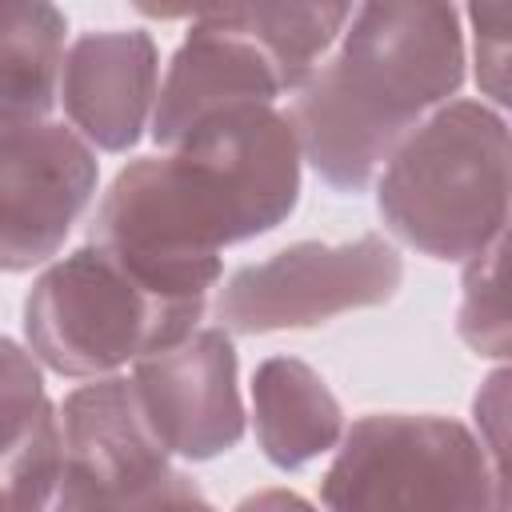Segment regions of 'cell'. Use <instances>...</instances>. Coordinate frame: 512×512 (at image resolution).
<instances>
[{
    "label": "cell",
    "instance_id": "1",
    "mask_svg": "<svg viewBox=\"0 0 512 512\" xmlns=\"http://www.w3.org/2000/svg\"><path fill=\"white\" fill-rule=\"evenodd\" d=\"M300 192V144L268 104L196 124L168 156L128 164L96 208L88 244L164 300H204L220 248L276 228Z\"/></svg>",
    "mask_w": 512,
    "mask_h": 512
},
{
    "label": "cell",
    "instance_id": "2",
    "mask_svg": "<svg viewBox=\"0 0 512 512\" xmlns=\"http://www.w3.org/2000/svg\"><path fill=\"white\" fill-rule=\"evenodd\" d=\"M464 76L460 20L448 4H364L336 60L296 96L292 132L312 168L360 192L404 144L424 108L448 100Z\"/></svg>",
    "mask_w": 512,
    "mask_h": 512
},
{
    "label": "cell",
    "instance_id": "3",
    "mask_svg": "<svg viewBox=\"0 0 512 512\" xmlns=\"http://www.w3.org/2000/svg\"><path fill=\"white\" fill-rule=\"evenodd\" d=\"M380 216L436 260L480 256L508 216V132L484 104L460 100L412 128L380 176Z\"/></svg>",
    "mask_w": 512,
    "mask_h": 512
},
{
    "label": "cell",
    "instance_id": "4",
    "mask_svg": "<svg viewBox=\"0 0 512 512\" xmlns=\"http://www.w3.org/2000/svg\"><path fill=\"white\" fill-rule=\"evenodd\" d=\"M204 300H164L104 248L84 244L52 264L24 300L32 356L64 376H96L144 360L196 332Z\"/></svg>",
    "mask_w": 512,
    "mask_h": 512
},
{
    "label": "cell",
    "instance_id": "5",
    "mask_svg": "<svg viewBox=\"0 0 512 512\" xmlns=\"http://www.w3.org/2000/svg\"><path fill=\"white\" fill-rule=\"evenodd\" d=\"M484 444L444 416H364L348 428L320 496L328 512H488Z\"/></svg>",
    "mask_w": 512,
    "mask_h": 512
},
{
    "label": "cell",
    "instance_id": "6",
    "mask_svg": "<svg viewBox=\"0 0 512 512\" xmlns=\"http://www.w3.org/2000/svg\"><path fill=\"white\" fill-rule=\"evenodd\" d=\"M400 256L376 232L352 244H292L264 264L232 272L216 316L232 332H276L384 304L400 288Z\"/></svg>",
    "mask_w": 512,
    "mask_h": 512
},
{
    "label": "cell",
    "instance_id": "7",
    "mask_svg": "<svg viewBox=\"0 0 512 512\" xmlns=\"http://www.w3.org/2000/svg\"><path fill=\"white\" fill-rule=\"evenodd\" d=\"M96 188L88 144L64 124L0 136V272L32 268L64 244Z\"/></svg>",
    "mask_w": 512,
    "mask_h": 512
},
{
    "label": "cell",
    "instance_id": "8",
    "mask_svg": "<svg viewBox=\"0 0 512 512\" xmlns=\"http://www.w3.org/2000/svg\"><path fill=\"white\" fill-rule=\"evenodd\" d=\"M132 392L164 452L208 460L244 436L236 352L220 328H200L180 344L136 360Z\"/></svg>",
    "mask_w": 512,
    "mask_h": 512
},
{
    "label": "cell",
    "instance_id": "9",
    "mask_svg": "<svg viewBox=\"0 0 512 512\" xmlns=\"http://www.w3.org/2000/svg\"><path fill=\"white\" fill-rule=\"evenodd\" d=\"M68 120L104 152L136 144L156 96V44L148 32H88L80 36L56 84Z\"/></svg>",
    "mask_w": 512,
    "mask_h": 512
},
{
    "label": "cell",
    "instance_id": "10",
    "mask_svg": "<svg viewBox=\"0 0 512 512\" xmlns=\"http://www.w3.org/2000/svg\"><path fill=\"white\" fill-rule=\"evenodd\" d=\"M280 80L272 64L236 32H228L212 12H196L188 40L172 56L168 80L160 88V104L152 116L156 144H180L196 124L240 108V104H272Z\"/></svg>",
    "mask_w": 512,
    "mask_h": 512
},
{
    "label": "cell",
    "instance_id": "11",
    "mask_svg": "<svg viewBox=\"0 0 512 512\" xmlns=\"http://www.w3.org/2000/svg\"><path fill=\"white\" fill-rule=\"evenodd\" d=\"M56 432L64 452L104 476L124 500L168 472V452L152 436L132 380H100L76 388L56 412Z\"/></svg>",
    "mask_w": 512,
    "mask_h": 512
},
{
    "label": "cell",
    "instance_id": "12",
    "mask_svg": "<svg viewBox=\"0 0 512 512\" xmlns=\"http://www.w3.org/2000/svg\"><path fill=\"white\" fill-rule=\"evenodd\" d=\"M256 436L272 464L300 468L340 436V408L324 380L300 360H264L252 380Z\"/></svg>",
    "mask_w": 512,
    "mask_h": 512
},
{
    "label": "cell",
    "instance_id": "13",
    "mask_svg": "<svg viewBox=\"0 0 512 512\" xmlns=\"http://www.w3.org/2000/svg\"><path fill=\"white\" fill-rule=\"evenodd\" d=\"M60 64L64 16L52 4H0V136L44 120Z\"/></svg>",
    "mask_w": 512,
    "mask_h": 512
},
{
    "label": "cell",
    "instance_id": "14",
    "mask_svg": "<svg viewBox=\"0 0 512 512\" xmlns=\"http://www.w3.org/2000/svg\"><path fill=\"white\" fill-rule=\"evenodd\" d=\"M212 16L248 40L276 72L280 88H304L316 72V60L352 20L348 4H248V8H212Z\"/></svg>",
    "mask_w": 512,
    "mask_h": 512
},
{
    "label": "cell",
    "instance_id": "15",
    "mask_svg": "<svg viewBox=\"0 0 512 512\" xmlns=\"http://www.w3.org/2000/svg\"><path fill=\"white\" fill-rule=\"evenodd\" d=\"M124 504L128 500L104 476L64 452L56 412H48L16 460L12 512H124Z\"/></svg>",
    "mask_w": 512,
    "mask_h": 512
},
{
    "label": "cell",
    "instance_id": "16",
    "mask_svg": "<svg viewBox=\"0 0 512 512\" xmlns=\"http://www.w3.org/2000/svg\"><path fill=\"white\" fill-rule=\"evenodd\" d=\"M48 412L52 404L44 400V384L32 356L8 336H0V464L24 452Z\"/></svg>",
    "mask_w": 512,
    "mask_h": 512
},
{
    "label": "cell",
    "instance_id": "17",
    "mask_svg": "<svg viewBox=\"0 0 512 512\" xmlns=\"http://www.w3.org/2000/svg\"><path fill=\"white\" fill-rule=\"evenodd\" d=\"M464 308H460V332L472 348L488 356H504L508 332H504V264H500V236L492 248H484L464 280Z\"/></svg>",
    "mask_w": 512,
    "mask_h": 512
},
{
    "label": "cell",
    "instance_id": "18",
    "mask_svg": "<svg viewBox=\"0 0 512 512\" xmlns=\"http://www.w3.org/2000/svg\"><path fill=\"white\" fill-rule=\"evenodd\" d=\"M124 512H216V508L200 496V488H196L188 476L164 472V476L152 480L144 492H136V496L124 504Z\"/></svg>",
    "mask_w": 512,
    "mask_h": 512
},
{
    "label": "cell",
    "instance_id": "19",
    "mask_svg": "<svg viewBox=\"0 0 512 512\" xmlns=\"http://www.w3.org/2000/svg\"><path fill=\"white\" fill-rule=\"evenodd\" d=\"M236 512H312L308 500H300L296 492H280V488H268V492H256L248 496Z\"/></svg>",
    "mask_w": 512,
    "mask_h": 512
},
{
    "label": "cell",
    "instance_id": "20",
    "mask_svg": "<svg viewBox=\"0 0 512 512\" xmlns=\"http://www.w3.org/2000/svg\"><path fill=\"white\" fill-rule=\"evenodd\" d=\"M24 448H28V444H24ZM16 460H20V456H12V460L0 464V512H12V476H16Z\"/></svg>",
    "mask_w": 512,
    "mask_h": 512
}]
</instances>
